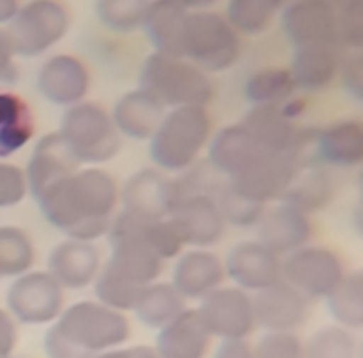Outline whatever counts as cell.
<instances>
[{"mask_svg": "<svg viewBox=\"0 0 363 358\" xmlns=\"http://www.w3.org/2000/svg\"><path fill=\"white\" fill-rule=\"evenodd\" d=\"M43 216L76 241L107 235L120 202L116 180L101 168H80L36 197Z\"/></svg>", "mask_w": 363, "mask_h": 358, "instance_id": "obj_1", "label": "cell"}, {"mask_svg": "<svg viewBox=\"0 0 363 358\" xmlns=\"http://www.w3.org/2000/svg\"><path fill=\"white\" fill-rule=\"evenodd\" d=\"M139 88L150 93L164 109L174 107H208L216 91L212 78L191 61L150 52L139 69Z\"/></svg>", "mask_w": 363, "mask_h": 358, "instance_id": "obj_2", "label": "cell"}, {"mask_svg": "<svg viewBox=\"0 0 363 358\" xmlns=\"http://www.w3.org/2000/svg\"><path fill=\"white\" fill-rule=\"evenodd\" d=\"M212 137L208 107L166 109L150 139V154L162 172H183L200 159Z\"/></svg>", "mask_w": 363, "mask_h": 358, "instance_id": "obj_3", "label": "cell"}, {"mask_svg": "<svg viewBox=\"0 0 363 358\" xmlns=\"http://www.w3.org/2000/svg\"><path fill=\"white\" fill-rule=\"evenodd\" d=\"M244 49L242 36L216 11H189L183 30V59L210 74L231 69Z\"/></svg>", "mask_w": 363, "mask_h": 358, "instance_id": "obj_4", "label": "cell"}, {"mask_svg": "<svg viewBox=\"0 0 363 358\" xmlns=\"http://www.w3.org/2000/svg\"><path fill=\"white\" fill-rule=\"evenodd\" d=\"M57 331L86 358L122 346L130 335V323L124 312L101 302H78L63 310L55 323Z\"/></svg>", "mask_w": 363, "mask_h": 358, "instance_id": "obj_5", "label": "cell"}, {"mask_svg": "<svg viewBox=\"0 0 363 358\" xmlns=\"http://www.w3.org/2000/svg\"><path fill=\"white\" fill-rule=\"evenodd\" d=\"M59 134L80 163H105L120 151V132L101 103L80 101L65 109Z\"/></svg>", "mask_w": 363, "mask_h": 358, "instance_id": "obj_6", "label": "cell"}, {"mask_svg": "<svg viewBox=\"0 0 363 358\" xmlns=\"http://www.w3.org/2000/svg\"><path fill=\"white\" fill-rule=\"evenodd\" d=\"M72 13L63 0H28L4 28L15 57L34 59L57 47L69 32Z\"/></svg>", "mask_w": 363, "mask_h": 358, "instance_id": "obj_7", "label": "cell"}, {"mask_svg": "<svg viewBox=\"0 0 363 358\" xmlns=\"http://www.w3.org/2000/svg\"><path fill=\"white\" fill-rule=\"evenodd\" d=\"M240 124L248 130L260 149L269 154L294 155L298 159V166L309 154L317 132L315 128H307L298 120L290 117L281 109V105L250 107Z\"/></svg>", "mask_w": 363, "mask_h": 358, "instance_id": "obj_8", "label": "cell"}, {"mask_svg": "<svg viewBox=\"0 0 363 358\" xmlns=\"http://www.w3.org/2000/svg\"><path fill=\"white\" fill-rule=\"evenodd\" d=\"M342 260L328 248L305 246L281 258V279L311 302L325 298L342 279Z\"/></svg>", "mask_w": 363, "mask_h": 358, "instance_id": "obj_9", "label": "cell"}, {"mask_svg": "<svg viewBox=\"0 0 363 358\" xmlns=\"http://www.w3.org/2000/svg\"><path fill=\"white\" fill-rule=\"evenodd\" d=\"M65 294L51 272H26L6 294V310L17 323L47 325L61 316Z\"/></svg>", "mask_w": 363, "mask_h": 358, "instance_id": "obj_10", "label": "cell"}, {"mask_svg": "<svg viewBox=\"0 0 363 358\" xmlns=\"http://www.w3.org/2000/svg\"><path fill=\"white\" fill-rule=\"evenodd\" d=\"M212 337L246 340L257 329L252 296L240 287H218L196 308Z\"/></svg>", "mask_w": 363, "mask_h": 358, "instance_id": "obj_11", "label": "cell"}, {"mask_svg": "<svg viewBox=\"0 0 363 358\" xmlns=\"http://www.w3.org/2000/svg\"><path fill=\"white\" fill-rule=\"evenodd\" d=\"M298 170V159L286 154H264L257 157L244 172L229 178V185L244 197L269 205L281 202Z\"/></svg>", "mask_w": 363, "mask_h": 358, "instance_id": "obj_12", "label": "cell"}, {"mask_svg": "<svg viewBox=\"0 0 363 358\" xmlns=\"http://www.w3.org/2000/svg\"><path fill=\"white\" fill-rule=\"evenodd\" d=\"M279 17H281V32L294 49L309 47V45H334L336 38L334 0H290L281 6Z\"/></svg>", "mask_w": 363, "mask_h": 358, "instance_id": "obj_13", "label": "cell"}, {"mask_svg": "<svg viewBox=\"0 0 363 358\" xmlns=\"http://www.w3.org/2000/svg\"><path fill=\"white\" fill-rule=\"evenodd\" d=\"M93 84L89 65L69 52L51 54L36 74V86L43 99L57 107H72L84 101Z\"/></svg>", "mask_w": 363, "mask_h": 358, "instance_id": "obj_14", "label": "cell"}, {"mask_svg": "<svg viewBox=\"0 0 363 358\" xmlns=\"http://www.w3.org/2000/svg\"><path fill=\"white\" fill-rule=\"evenodd\" d=\"M255 323L264 331L294 333L301 329L311 312V300L305 298L290 283L279 279L277 283L255 291L252 296Z\"/></svg>", "mask_w": 363, "mask_h": 358, "instance_id": "obj_15", "label": "cell"}, {"mask_svg": "<svg viewBox=\"0 0 363 358\" xmlns=\"http://www.w3.org/2000/svg\"><path fill=\"white\" fill-rule=\"evenodd\" d=\"M255 229L260 243L279 258L305 248L313 235L311 218L284 202L267 205Z\"/></svg>", "mask_w": 363, "mask_h": 358, "instance_id": "obj_16", "label": "cell"}, {"mask_svg": "<svg viewBox=\"0 0 363 358\" xmlns=\"http://www.w3.org/2000/svg\"><path fill=\"white\" fill-rule=\"evenodd\" d=\"M109 243H120V241H143L150 246L162 260L177 258L183 252V241L172 226L168 218H147L128 209L118 212L107 229Z\"/></svg>", "mask_w": 363, "mask_h": 358, "instance_id": "obj_17", "label": "cell"}, {"mask_svg": "<svg viewBox=\"0 0 363 358\" xmlns=\"http://www.w3.org/2000/svg\"><path fill=\"white\" fill-rule=\"evenodd\" d=\"M168 220L177 229L183 246L206 250L216 246L225 235V220L218 205L210 197L179 200L168 214Z\"/></svg>", "mask_w": 363, "mask_h": 358, "instance_id": "obj_18", "label": "cell"}, {"mask_svg": "<svg viewBox=\"0 0 363 358\" xmlns=\"http://www.w3.org/2000/svg\"><path fill=\"white\" fill-rule=\"evenodd\" d=\"M80 159L69 149L65 139L59 134V130L45 134L28 161L26 172V183H28V193L34 197L43 195L55 183L67 178L76 170H80Z\"/></svg>", "mask_w": 363, "mask_h": 358, "instance_id": "obj_19", "label": "cell"}, {"mask_svg": "<svg viewBox=\"0 0 363 358\" xmlns=\"http://www.w3.org/2000/svg\"><path fill=\"white\" fill-rule=\"evenodd\" d=\"M225 277L244 291H260L281 279V258L260 241L238 243L225 260Z\"/></svg>", "mask_w": 363, "mask_h": 358, "instance_id": "obj_20", "label": "cell"}, {"mask_svg": "<svg viewBox=\"0 0 363 358\" xmlns=\"http://www.w3.org/2000/svg\"><path fill=\"white\" fill-rule=\"evenodd\" d=\"M311 163L325 168H355L363 157V126L359 120H338L315 132Z\"/></svg>", "mask_w": 363, "mask_h": 358, "instance_id": "obj_21", "label": "cell"}, {"mask_svg": "<svg viewBox=\"0 0 363 358\" xmlns=\"http://www.w3.org/2000/svg\"><path fill=\"white\" fill-rule=\"evenodd\" d=\"M122 207L147 218H168L174 207V187L162 170L145 168L135 172L120 191Z\"/></svg>", "mask_w": 363, "mask_h": 358, "instance_id": "obj_22", "label": "cell"}, {"mask_svg": "<svg viewBox=\"0 0 363 358\" xmlns=\"http://www.w3.org/2000/svg\"><path fill=\"white\" fill-rule=\"evenodd\" d=\"M101 270L99 250L91 241L67 239L52 250L49 272L63 289H82L95 283Z\"/></svg>", "mask_w": 363, "mask_h": 358, "instance_id": "obj_23", "label": "cell"}, {"mask_svg": "<svg viewBox=\"0 0 363 358\" xmlns=\"http://www.w3.org/2000/svg\"><path fill=\"white\" fill-rule=\"evenodd\" d=\"M342 57L345 51L334 45L296 47L288 65L296 91L317 93L328 88L338 78Z\"/></svg>", "mask_w": 363, "mask_h": 358, "instance_id": "obj_24", "label": "cell"}, {"mask_svg": "<svg viewBox=\"0 0 363 358\" xmlns=\"http://www.w3.org/2000/svg\"><path fill=\"white\" fill-rule=\"evenodd\" d=\"M212 335L196 308H185L174 321L160 329L156 350L160 358H204Z\"/></svg>", "mask_w": 363, "mask_h": 358, "instance_id": "obj_25", "label": "cell"}, {"mask_svg": "<svg viewBox=\"0 0 363 358\" xmlns=\"http://www.w3.org/2000/svg\"><path fill=\"white\" fill-rule=\"evenodd\" d=\"M225 281V266L214 254L208 250H191L177 260L172 287L179 296L187 300H204L208 294L223 287Z\"/></svg>", "mask_w": 363, "mask_h": 358, "instance_id": "obj_26", "label": "cell"}, {"mask_svg": "<svg viewBox=\"0 0 363 358\" xmlns=\"http://www.w3.org/2000/svg\"><path fill=\"white\" fill-rule=\"evenodd\" d=\"M166 109L143 88L124 93L113 105L111 120L120 137L133 141H150L157 130Z\"/></svg>", "mask_w": 363, "mask_h": 358, "instance_id": "obj_27", "label": "cell"}, {"mask_svg": "<svg viewBox=\"0 0 363 358\" xmlns=\"http://www.w3.org/2000/svg\"><path fill=\"white\" fill-rule=\"evenodd\" d=\"M162 264L164 260L143 241H120L111 246V256L104 270L130 287L145 289L157 281Z\"/></svg>", "mask_w": 363, "mask_h": 358, "instance_id": "obj_28", "label": "cell"}, {"mask_svg": "<svg viewBox=\"0 0 363 358\" xmlns=\"http://www.w3.org/2000/svg\"><path fill=\"white\" fill-rule=\"evenodd\" d=\"M208 161L227 178L238 176L244 172L257 157L264 154L257 141L248 134V130L238 122L220 128L210 137L208 143Z\"/></svg>", "mask_w": 363, "mask_h": 358, "instance_id": "obj_29", "label": "cell"}, {"mask_svg": "<svg viewBox=\"0 0 363 358\" xmlns=\"http://www.w3.org/2000/svg\"><path fill=\"white\" fill-rule=\"evenodd\" d=\"M189 11L179 0H150L143 25L154 52L183 57V30Z\"/></svg>", "mask_w": 363, "mask_h": 358, "instance_id": "obj_30", "label": "cell"}, {"mask_svg": "<svg viewBox=\"0 0 363 358\" xmlns=\"http://www.w3.org/2000/svg\"><path fill=\"white\" fill-rule=\"evenodd\" d=\"M336 191H338L336 180L330 168L319 166V163H309L296 170L281 202L311 216L313 212H321L332 204L336 197Z\"/></svg>", "mask_w": 363, "mask_h": 358, "instance_id": "obj_31", "label": "cell"}, {"mask_svg": "<svg viewBox=\"0 0 363 358\" xmlns=\"http://www.w3.org/2000/svg\"><path fill=\"white\" fill-rule=\"evenodd\" d=\"M36 132V120L23 97L0 91V159L21 151Z\"/></svg>", "mask_w": 363, "mask_h": 358, "instance_id": "obj_32", "label": "cell"}, {"mask_svg": "<svg viewBox=\"0 0 363 358\" xmlns=\"http://www.w3.org/2000/svg\"><path fill=\"white\" fill-rule=\"evenodd\" d=\"M244 97L252 107H260V105L279 107L290 101L292 97H296V86L290 76V69L281 65L260 67L246 80Z\"/></svg>", "mask_w": 363, "mask_h": 358, "instance_id": "obj_33", "label": "cell"}, {"mask_svg": "<svg viewBox=\"0 0 363 358\" xmlns=\"http://www.w3.org/2000/svg\"><path fill=\"white\" fill-rule=\"evenodd\" d=\"M133 310L143 325L162 329L185 310V300L179 296L172 283H152L141 291Z\"/></svg>", "mask_w": 363, "mask_h": 358, "instance_id": "obj_34", "label": "cell"}, {"mask_svg": "<svg viewBox=\"0 0 363 358\" xmlns=\"http://www.w3.org/2000/svg\"><path fill=\"white\" fill-rule=\"evenodd\" d=\"M281 6V0H227L225 19L242 38H255L273 25Z\"/></svg>", "mask_w": 363, "mask_h": 358, "instance_id": "obj_35", "label": "cell"}, {"mask_svg": "<svg viewBox=\"0 0 363 358\" xmlns=\"http://www.w3.org/2000/svg\"><path fill=\"white\" fill-rule=\"evenodd\" d=\"M336 325L359 329L363 325V277L362 272H345L336 287L323 298Z\"/></svg>", "mask_w": 363, "mask_h": 358, "instance_id": "obj_36", "label": "cell"}, {"mask_svg": "<svg viewBox=\"0 0 363 358\" xmlns=\"http://www.w3.org/2000/svg\"><path fill=\"white\" fill-rule=\"evenodd\" d=\"M179 174V178H172L174 204L185 197H210L216 202V197L229 185V178L220 174L208 159H198Z\"/></svg>", "mask_w": 363, "mask_h": 358, "instance_id": "obj_37", "label": "cell"}, {"mask_svg": "<svg viewBox=\"0 0 363 358\" xmlns=\"http://www.w3.org/2000/svg\"><path fill=\"white\" fill-rule=\"evenodd\" d=\"M36 260L30 235L19 226H0V277H21Z\"/></svg>", "mask_w": 363, "mask_h": 358, "instance_id": "obj_38", "label": "cell"}, {"mask_svg": "<svg viewBox=\"0 0 363 358\" xmlns=\"http://www.w3.org/2000/svg\"><path fill=\"white\" fill-rule=\"evenodd\" d=\"M305 358H359V344L351 329L325 325L305 344Z\"/></svg>", "mask_w": 363, "mask_h": 358, "instance_id": "obj_39", "label": "cell"}, {"mask_svg": "<svg viewBox=\"0 0 363 358\" xmlns=\"http://www.w3.org/2000/svg\"><path fill=\"white\" fill-rule=\"evenodd\" d=\"M150 0H97V17L113 34L141 30Z\"/></svg>", "mask_w": 363, "mask_h": 358, "instance_id": "obj_40", "label": "cell"}, {"mask_svg": "<svg viewBox=\"0 0 363 358\" xmlns=\"http://www.w3.org/2000/svg\"><path fill=\"white\" fill-rule=\"evenodd\" d=\"M218 212L225 220V224H231L235 229H252L257 226L260 214L264 212L267 205L257 204L242 193H238L231 185L223 189V193L216 197Z\"/></svg>", "mask_w": 363, "mask_h": 358, "instance_id": "obj_41", "label": "cell"}, {"mask_svg": "<svg viewBox=\"0 0 363 358\" xmlns=\"http://www.w3.org/2000/svg\"><path fill=\"white\" fill-rule=\"evenodd\" d=\"M363 4H336L334 45L345 52L362 51Z\"/></svg>", "mask_w": 363, "mask_h": 358, "instance_id": "obj_42", "label": "cell"}, {"mask_svg": "<svg viewBox=\"0 0 363 358\" xmlns=\"http://www.w3.org/2000/svg\"><path fill=\"white\" fill-rule=\"evenodd\" d=\"M252 348L257 358H305V344L296 333L267 331Z\"/></svg>", "mask_w": 363, "mask_h": 358, "instance_id": "obj_43", "label": "cell"}, {"mask_svg": "<svg viewBox=\"0 0 363 358\" xmlns=\"http://www.w3.org/2000/svg\"><path fill=\"white\" fill-rule=\"evenodd\" d=\"M26 195H28L26 172L15 163L0 159V209L21 204Z\"/></svg>", "mask_w": 363, "mask_h": 358, "instance_id": "obj_44", "label": "cell"}, {"mask_svg": "<svg viewBox=\"0 0 363 358\" xmlns=\"http://www.w3.org/2000/svg\"><path fill=\"white\" fill-rule=\"evenodd\" d=\"M340 84L349 99L355 103L362 101L363 97V57L362 51L345 52L340 69H338Z\"/></svg>", "mask_w": 363, "mask_h": 358, "instance_id": "obj_45", "label": "cell"}, {"mask_svg": "<svg viewBox=\"0 0 363 358\" xmlns=\"http://www.w3.org/2000/svg\"><path fill=\"white\" fill-rule=\"evenodd\" d=\"M17 78H19V71L15 65V52H13L11 38H9L6 30L0 28V91L15 84Z\"/></svg>", "mask_w": 363, "mask_h": 358, "instance_id": "obj_46", "label": "cell"}, {"mask_svg": "<svg viewBox=\"0 0 363 358\" xmlns=\"http://www.w3.org/2000/svg\"><path fill=\"white\" fill-rule=\"evenodd\" d=\"M17 346V321L0 308V358H9Z\"/></svg>", "mask_w": 363, "mask_h": 358, "instance_id": "obj_47", "label": "cell"}, {"mask_svg": "<svg viewBox=\"0 0 363 358\" xmlns=\"http://www.w3.org/2000/svg\"><path fill=\"white\" fill-rule=\"evenodd\" d=\"M212 358H257L255 348L246 340H220Z\"/></svg>", "mask_w": 363, "mask_h": 358, "instance_id": "obj_48", "label": "cell"}, {"mask_svg": "<svg viewBox=\"0 0 363 358\" xmlns=\"http://www.w3.org/2000/svg\"><path fill=\"white\" fill-rule=\"evenodd\" d=\"M95 358H160L154 348L147 346H133V348H124V350H107L101 352Z\"/></svg>", "mask_w": 363, "mask_h": 358, "instance_id": "obj_49", "label": "cell"}, {"mask_svg": "<svg viewBox=\"0 0 363 358\" xmlns=\"http://www.w3.org/2000/svg\"><path fill=\"white\" fill-rule=\"evenodd\" d=\"M19 6L21 0H0V28H6L15 19Z\"/></svg>", "mask_w": 363, "mask_h": 358, "instance_id": "obj_50", "label": "cell"}, {"mask_svg": "<svg viewBox=\"0 0 363 358\" xmlns=\"http://www.w3.org/2000/svg\"><path fill=\"white\" fill-rule=\"evenodd\" d=\"M187 11H214L220 0H179Z\"/></svg>", "mask_w": 363, "mask_h": 358, "instance_id": "obj_51", "label": "cell"}, {"mask_svg": "<svg viewBox=\"0 0 363 358\" xmlns=\"http://www.w3.org/2000/svg\"><path fill=\"white\" fill-rule=\"evenodd\" d=\"M336 4H363V0H334Z\"/></svg>", "mask_w": 363, "mask_h": 358, "instance_id": "obj_52", "label": "cell"}, {"mask_svg": "<svg viewBox=\"0 0 363 358\" xmlns=\"http://www.w3.org/2000/svg\"><path fill=\"white\" fill-rule=\"evenodd\" d=\"M281 2H284V4H286V2H290V0H281Z\"/></svg>", "mask_w": 363, "mask_h": 358, "instance_id": "obj_53", "label": "cell"}]
</instances>
